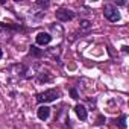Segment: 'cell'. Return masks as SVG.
<instances>
[{"mask_svg": "<svg viewBox=\"0 0 129 129\" xmlns=\"http://www.w3.org/2000/svg\"><path fill=\"white\" fill-rule=\"evenodd\" d=\"M59 97V91L52 88V90H47V91H43L40 94H37V102L38 103H49V102H53Z\"/></svg>", "mask_w": 129, "mask_h": 129, "instance_id": "6da1fadb", "label": "cell"}, {"mask_svg": "<svg viewBox=\"0 0 129 129\" xmlns=\"http://www.w3.org/2000/svg\"><path fill=\"white\" fill-rule=\"evenodd\" d=\"M103 15H105L106 20H109L112 23H115V21L120 20V14H118L117 6L115 5H111V3H108V5L103 6Z\"/></svg>", "mask_w": 129, "mask_h": 129, "instance_id": "7a4b0ae2", "label": "cell"}, {"mask_svg": "<svg viewBox=\"0 0 129 129\" xmlns=\"http://www.w3.org/2000/svg\"><path fill=\"white\" fill-rule=\"evenodd\" d=\"M56 18L59 21H70L75 18V12L72 9H67V8H59L56 11Z\"/></svg>", "mask_w": 129, "mask_h": 129, "instance_id": "3957f363", "label": "cell"}, {"mask_svg": "<svg viewBox=\"0 0 129 129\" xmlns=\"http://www.w3.org/2000/svg\"><path fill=\"white\" fill-rule=\"evenodd\" d=\"M35 78H37V82H38V84H43V82L46 84V82H49V81L53 79V76L50 75L49 70H43V69H40V67H38V72H37V76H35Z\"/></svg>", "mask_w": 129, "mask_h": 129, "instance_id": "277c9868", "label": "cell"}, {"mask_svg": "<svg viewBox=\"0 0 129 129\" xmlns=\"http://www.w3.org/2000/svg\"><path fill=\"white\" fill-rule=\"evenodd\" d=\"M50 41H52V35L47 32H40L37 35V44H40V46H47Z\"/></svg>", "mask_w": 129, "mask_h": 129, "instance_id": "5b68a950", "label": "cell"}, {"mask_svg": "<svg viewBox=\"0 0 129 129\" xmlns=\"http://www.w3.org/2000/svg\"><path fill=\"white\" fill-rule=\"evenodd\" d=\"M37 115H38L40 120H47L49 115H50V108L46 106V105H41V106L37 109Z\"/></svg>", "mask_w": 129, "mask_h": 129, "instance_id": "8992f818", "label": "cell"}, {"mask_svg": "<svg viewBox=\"0 0 129 129\" xmlns=\"http://www.w3.org/2000/svg\"><path fill=\"white\" fill-rule=\"evenodd\" d=\"M75 111H76V115H78L82 121H85V120L88 118V111H87V108H85L84 105H76V106H75Z\"/></svg>", "mask_w": 129, "mask_h": 129, "instance_id": "52a82bcc", "label": "cell"}, {"mask_svg": "<svg viewBox=\"0 0 129 129\" xmlns=\"http://www.w3.org/2000/svg\"><path fill=\"white\" fill-rule=\"evenodd\" d=\"M91 29V23L88 21V20H84L82 23H81V30L82 32H87V30H90Z\"/></svg>", "mask_w": 129, "mask_h": 129, "instance_id": "ba28073f", "label": "cell"}, {"mask_svg": "<svg viewBox=\"0 0 129 129\" xmlns=\"http://www.w3.org/2000/svg\"><path fill=\"white\" fill-rule=\"evenodd\" d=\"M117 121H118V126H120L121 129H124V127H126V115H121Z\"/></svg>", "mask_w": 129, "mask_h": 129, "instance_id": "9c48e42d", "label": "cell"}, {"mask_svg": "<svg viewBox=\"0 0 129 129\" xmlns=\"http://www.w3.org/2000/svg\"><path fill=\"white\" fill-rule=\"evenodd\" d=\"M30 55H35V56H40V55H43V52L41 50H38L35 46H32L30 47Z\"/></svg>", "mask_w": 129, "mask_h": 129, "instance_id": "30bf717a", "label": "cell"}, {"mask_svg": "<svg viewBox=\"0 0 129 129\" xmlns=\"http://www.w3.org/2000/svg\"><path fill=\"white\" fill-rule=\"evenodd\" d=\"M70 93H72V96H73V99H78V93H76V90H72Z\"/></svg>", "mask_w": 129, "mask_h": 129, "instance_id": "8fae6325", "label": "cell"}, {"mask_svg": "<svg viewBox=\"0 0 129 129\" xmlns=\"http://www.w3.org/2000/svg\"><path fill=\"white\" fill-rule=\"evenodd\" d=\"M2 56H3V52H2V47H0V59H2Z\"/></svg>", "mask_w": 129, "mask_h": 129, "instance_id": "7c38bea8", "label": "cell"}]
</instances>
